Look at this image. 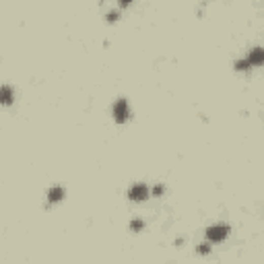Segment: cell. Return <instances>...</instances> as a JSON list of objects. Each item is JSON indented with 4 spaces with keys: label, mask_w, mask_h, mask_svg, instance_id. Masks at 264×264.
Returning <instances> with one entry per match:
<instances>
[{
    "label": "cell",
    "mask_w": 264,
    "mask_h": 264,
    "mask_svg": "<svg viewBox=\"0 0 264 264\" xmlns=\"http://www.w3.org/2000/svg\"><path fill=\"white\" fill-rule=\"evenodd\" d=\"M110 116H112V122L118 124V126H126L132 122L135 118V108H132L130 99L120 95L112 102V108H110Z\"/></svg>",
    "instance_id": "obj_1"
},
{
    "label": "cell",
    "mask_w": 264,
    "mask_h": 264,
    "mask_svg": "<svg viewBox=\"0 0 264 264\" xmlns=\"http://www.w3.org/2000/svg\"><path fill=\"white\" fill-rule=\"evenodd\" d=\"M231 231H234V225L227 221H215L211 225L205 227V240L211 242L213 246H221L231 238Z\"/></svg>",
    "instance_id": "obj_2"
},
{
    "label": "cell",
    "mask_w": 264,
    "mask_h": 264,
    "mask_svg": "<svg viewBox=\"0 0 264 264\" xmlns=\"http://www.w3.org/2000/svg\"><path fill=\"white\" fill-rule=\"evenodd\" d=\"M126 201L135 203V205H143V203L151 201V184L149 182H132L126 188Z\"/></svg>",
    "instance_id": "obj_3"
},
{
    "label": "cell",
    "mask_w": 264,
    "mask_h": 264,
    "mask_svg": "<svg viewBox=\"0 0 264 264\" xmlns=\"http://www.w3.org/2000/svg\"><path fill=\"white\" fill-rule=\"evenodd\" d=\"M66 196H69V190H66V186L62 184H52L46 194H44V209H54L56 205H62L66 201Z\"/></svg>",
    "instance_id": "obj_4"
},
{
    "label": "cell",
    "mask_w": 264,
    "mask_h": 264,
    "mask_svg": "<svg viewBox=\"0 0 264 264\" xmlns=\"http://www.w3.org/2000/svg\"><path fill=\"white\" fill-rule=\"evenodd\" d=\"M17 97H19V91L13 83H0V110L13 108L17 104Z\"/></svg>",
    "instance_id": "obj_5"
},
{
    "label": "cell",
    "mask_w": 264,
    "mask_h": 264,
    "mask_svg": "<svg viewBox=\"0 0 264 264\" xmlns=\"http://www.w3.org/2000/svg\"><path fill=\"white\" fill-rule=\"evenodd\" d=\"M244 56H246V60L252 64L254 71L260 69L262 62H264V50H262V46H252V48H248Z\"/></svg>",
    "instance_id": "obj_6"
},
{
    "label": "cell",
    "mask_w": 264,
    "mask_h": 264,
    "mask_svg": "<svg viewBox=\"0 0 264 264\" xmlns=\"http://www.w3.org/2000/svg\"><path fill=\"white\" fill-rule=\"evenodd\" d=\"M231 69H234L238 75H250L254 69H252V64L246 60V56H240L234 60V64H231Z\"/></svg>",
    "instance_id": "obj_7"
},
{
    "label": "cell",
    "mask_w": 264,
    "mask_h": 264,
    "mask_svg": "<svg viewBox=\"0 0 264 264\" xmlns=\"http://www.w3.org/2000/svg\"><path fill=\"white\" fill-rule=\"evenodd\" d=\"M122 11L114 5V7H110L106 13H104V21H106V25H118L120 21H122Z\"/></svg>",
    "instance_id": "obj_8"
},
{
    "label": "cell",
    "mask_w": 264,
    "mask_h": 264,
    "mask_svg": "<svg viewBox=\"0 0 264 264\" xmlns=\"http://www.w3.org/2000/svg\"><path fill=\"white\" fill-rule=\"evenodd\" d=\"M168 196V184L165 182H153L151 184V198H157V201H161V198Z\"/></svg>",
    "instance_id": "obj_9"
},
{
    "label": "cell",
    "mask_w": 264,
    "mask_h": 264,
    "mask_svg": "<svg viewBox=\"0 0 264 264\" xmlns=\"http://www.w3.org/2000/svg\"><path fill=\"white\" fill-rule=\"evenodd\" d=\"M128 229H130V234H143V231L147 229V219H143V217H132L130 223H128Z\"/></svg>",
    "instance_id": "obj_10"
},
{
    "label": "cell",
    "mask_w": 264,
    "mask_h": 264,
    "mask_svg": "<svg viewBox=\"0 0 264 264\" xmlns=\"http://www.w3.org/2000/svg\"><path fill=\"white\" fill-rule=\"evenodd\" d=\"M194 252L198 254V256H211L213 252H215V246L211 244V242H207V240H203V242H198L196 246H194Z\"/></svg>",
    "instance_id": "obj_11"
},
{
    "label": "cell",
    "mask_w": 264,
    "mask_h": 264,
    "mask_svg": "<svg viewBox=\"0 0 264 264\" xmlns=\"http://www.w3.org/2000/svg\"><path fill=\"white\" fill-rule=\"evenodd\" d=\"M137 0H116V7L122 11V13H126L128 9H132V5H135Z\"/></svg>",
    "instance_id": "obj_12"
},
{
    "label": "cell",
    "mask_w": 264,
    "mask_h": 264,
    "mask_svg": "<svg viewBox=\"0 0 264 264\" xmlns=\"http://www.w3.org/2000/svg\"><path fill=\"white\" fill-rule=\"evenodd\" d=\"M184 244H186V238H184V236H178V238L174 240V246H176V248H180V246H184Z\"/></svg>",
    "instance_id": "obj_13"
}]
</instances>
